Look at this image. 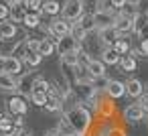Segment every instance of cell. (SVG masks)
<instances>
[{"label": "cell", "mask_w": 148, "mask_h": 136, "mask_svg": "<svg viewBox=\"0 0 148 136\" xmlns=\"http://www.w3.org/2000/svg\"><path fill=\"white\" fill-rule=\"evenodd\" d=\"M65 118L71 122V126L75 128V132H77L79 136H83V134L87 132L89 124H91V114H89V110H87L85 106H81V104L69 108L67 114H65Z\"/></svg>", "instance_id": "obj_1"}, {"label": "cell", "mask_w": 148, "mask_h": 136, "mask_svg": "<svg viewBox=\"0 0 148 136\" xmlns=\"http://www.w3.org/2000/svg\"><path fill=\"white\" fill-rule=\"evenodd\" d=\"M83 4L85 2H81V0H67V2L61 6V19H65L69 23H77L85 14Z\"/></svg>", "instance_id": "obj_2"}, {"label": "cell", "mask_w": 148, "mask_h": 136, "mask_svg": "<svg viewBox=\"0 0 148 136\" xmlns=\"http://www.w3.org/2000/svg\"><path fill=\"white\" fill-rule=\"evenodd\" d=\"M91 16H93V23H95V31H103V29L114 27L118 14H114L112 8H106V10H99V8H97Z\"/></svg>", "instance_id": "obj_3"}, {"label": "cell", "mask_w": 148, "mask_h": 136, "mask_svg": "<svg viewBox=\"0 0 148 136\" xmlns=\"http://www.w3.org/2000/svg\"><path fill=\"white\" fill-rule=\"evenodd\" d=\"M71 27H73V23H69L65 19H53L49 25V35H53L55 39L67 37V35H71Z\"/></svg>", "instance_id": "obj_4"}, {"label": "cell", "mask_w": 148, "mask_h": 136, "mask_svg": "<svg viewBox=\"0 0 148 136\" xmlns=\"http://www.w3.org/2000/svg\"><path fill=\"white\" fill-rule=\"evenodd\" d=\"M134 16H136V14H124V12H118L116 23H114V29H116L120 35L134 33Z\"/></svg>", "instance_id": "obj_5"}, {"label": "cell", "mask_w": 148, "mask_h": 136, "mask_svg": "<svg viewBox=\"0 0 148 136\" xmlns=\"http://www.w3.org/2000/svg\"><path fill=\"white\" fill-rule=\"evenodd\" d=\"M6 108H8V114H10V116H25L27 110H29L27 102H25L23 98H18V95L10 98V100L6 102Z\"/></svg>", "instance_id": "obj_6"}, {"label": "cell", "mask_w": 148, "mask_h": 136, "mask_svg": "<svg viewBox=\"0 0 148 136\" xmlns=\"http://www.w3.org/2000/svg\"><path fill=\"white\" fill-rule=\"evenodd\" d=\"M79 49V43L71 37V35H67V37H61V39H57V53L59 55H65V53H73V51H77Z\"/></svg>", "instance_id": "obj_7"}, {"label": "cell", "mask_w": 148, "mask_h": 136, "mask_svg": "<svg viewBox=\"0 0 148 136\" xmlns=\"http://www.w3.org/2000/svg\"><path fill=\"white\" fill-rule=\"evenodd\" d=\"M97 35H99V41H101V45H103V47H114V45H116V41H118V39H122V35H120L114 27L103 29V31H97Z\"/></svg>", "instance_id": "obj_8"}, {"label": "cell", "mask_w": 148, "mask_h": 136, "mask_svg": "<svg viewBox=\"0 0 148 136\" xmlns=\"http://www.w3.org/2000/svg\"><path fill=\"white\" fill-rule=\"evenodd\" d=\"M4 73L10 75H23V59L14 57V55H6V65H4Z\"/></svg>", "instance_id": "obj_9"}, {"label": "cell", "mask_w": 148, "mask_h": 136, "mask_svg": "<svg viewBox=\"0 0 148 136\" xmlns=\"http://www.w3.org/2000/svg\"><path fill=\"white\" fill-rule=\"evenodd\" d=\"M85 67H87V71H89V75L93 77V79H97V77H103L106 75V63L101 61V59H91V61H87L85 63Z\"/></svg>", "instance_id": "obj_10"}, {"label": "cell", "mask_w": 148, "mask_h": 136, "mask_svg": "<svg viewBox=\"0 0 148 136\" xmlns=\"http://www.w3.org/2000/svg\"><path fill=\"white\" fill-rule=\"evenodd\" d=\"M106 93L112 98V100H118L122 95H126V83L118 81V79H110L108 87H106Z\"/></svg>", "instance_id": "obj_11"}, {"label": "cell", "mask_w": 148, "mask_h": 136, "mask_svg": "<svg viewBox=\"0 0 148 136\" xmlns=\"http://www.w3.org/2000/svg\"><path fill=\"white\" fill-rule=\"evenodd\" d=\"M144 110L138 106V104H130L126 110H124V120L126 122H140V120H144Z\"/></svg>", "instance_id": "obj_12"}, {"label": "cell", "mask_w": 148, "mask_h": 136, "mask_svg": "<svg viewBox=\"0 0 148 136\" xmlns=\"http://www.w3.org/2000/svg\"><path fill=\"white\" fill-rule=\"evenodd\" d=\"M142 93H144V85H142L140 79L132 77V79L126 81V95H130V98H142Z\"/></svg>", "instance_id": "obj_13"}, {"label": "cell", "mask_w": 148, "mask_h": 136, "mask_svg": "<svg viewBox=\"0 0 148 136\" xmlns=\"http://www.w3.org/2000/svg\"><path fill=\"white\" fill-rule=\"evenodd\" d=\"M0 37L2 41H10L16 37V25L12 21H0Z\"/></svg>", "instance_id": "obj_14"}, {"label": "cell", "mask_w": 148, "mask_h": 136, "mask_svg": "<svg viewBox=\"0 0 148 136\" xmlns=\"http://www.w3.org/2000/svg\"><path fill=\"white\" fill-rule=\"evenodd\" d=\"M0 89L2 91H16L18 89L16 77L10 75V73H0Z\"/></svg>", "instance_id": "obj_15"}, {"label": "cell", "mask_w": 148, "mask_h": 136, "mask_svg": "<svg viewBox=\"0 0 148 136\" xmlns=\"http://www.w3.org/2000/svg\"><path fill=\"white\" fill-rule=\"evenodd\" d=\"M120 59H122V55H120L114 47H103V51H101V61H103L106 65H120Z\"/></svg>", "instance_id": "obj_16"}, {"label": "cell", "mask_w": 148, "mask_h": 136, "mask_svg": "<svg viewBox=\"0 0 148 136\" xmlns=\"http://www.w3.org/2000/svg\"><path fill=\"white\" fill-rule=\"evenodd\" d=\"M61 12V4L57 0H43V8H41V14H47V16H57Z\"/></svg>", "instance_id": "obj_17"}, {"label": "cell", "mask_w": 148, "mask_h": 136, "mask_svg": "<svg viewBox=\"0 0 148 136\" xmlns=\"http://www.w3.org/2000/svg\"><path fill=\"white\" fill-rule=\"evenodd\" d=\"M55 51H57V43H53L49 37H47V39H41V43H39V53H41L43 57H51Z\"/></svg>", "instance_id": "obj_18"}, {"label": "cell", "mask_w": 148, "mask_h": 136, "mask_svg": "<svg viewBox=\"0 0 148 136\" xmlns=\"http://www.w3.org/2000/svg\"><path fill=\"white\" fill-rule=\"evenodd\" d=\"M81 63V57H79V49L77 51H73V53H65V55H61V65H67V67H77Z\"/></svg>", "instance_id": "obj_19"}, {"label": "cell", "mask_w": 148, "mask_h": 136, "mask_svg": "<svg viewBox=\"0 0 148 136\" xmlns=\"http://www.w3.org/2000/svg\"><path fill=\"white\" fill-rule=\"evenodd\" d=\"M23 25H25L27 29H39V27H41V14H37V12H27Z\"/></svg>", "instance_id": "obj_20"}, {"label": "cell", "mask_w": 148, "mask_h": 136, "mask_svg": "<svg viewBox=\"0 0 148 136\" xmlns=\"http://www.w3.org/2000/svg\"><path fill=\"white\" fill-rule=\"evenodd\" d=\"M23 61L29 67H39L41 61H43V55L41 53H23Z\"/></svg>", "instance_id": "obj_21"}, {"label": "cell", "mask_w": 148, "mask_h": 136, "mask_svg": "<svg viewBox=\"0 0 148 136\" xmlns=\"http://www.w3.org/2000/svg\"><path fill=\"white\" fill-rule=\"evenodd\" d=\"M120 67H122L124 71H136L138 61H136V57H132V55H124V57L120 59Z\"/></svg>", "instance_id": "obj_22"}, {"label": "cell", "mask_w": 148, "mask_h": 136, "mask_svg": "<svg viewBox=\"0 0 148 136\" xmlns=\"http://www.w3.org/2000/svg\"><path fill=\"white\" fill-rule=\"evenodd\" d=\"M0 134L14 136V120H10V118H2V120H0Z\"/></svg>", "instance_id": "obj_23"}, {"label": "cell", "mask_w": 148, "mask_h": 136, "mask_svg": "<svg viewBox=\"0 0 148 136\" xmlns=\"http://www.w3.org/2000/svg\"><path fill=\"white\" fill-rule=\"evenodd\" d=\"M57 130L63 134V136H79L77 132H75V128L71 126V122L67 120V118H63L61 122H59V126H57Z\"/></svg>", "instance_id": "obj_24"}, {"label": "cell", "mask_w": 148, "mask_h": 136, "mask_svg": "<svg viewBox=\"0 0 148 136\" xmlns=\"http://www.w3.org/2000/svg\"><path fill=\"white\" fill-rule=\"evenodd\" d=\"M77 25L85 31V33H91V31H95V23H93V16L91 14H83L79 21H77Z\"/></svg>", "instance_id": "obj_25"}, {"label": "cell", "mask_w": 148, "mask_h": 136, "mask_svg": "<svg viewBox=\"0 0 148 136\" xmlns=\"http://www.w3.org/2000/svg\"><path fill=\"white\" fill-rule=\"evenodd\" d=\"M33 91H41V93H47V95H49L51 85L47 83V79H43V77H35V79H33Z\"/></svg>", "instance_id": "obj_26"}, {"label": "cell", "mask_w": 148, "mask_h": 136, "mask_svg": "<svg viewBox=\"0 0 148 136\" xmlns=\"http://www.w3.org/2000/svg\"><path fill=\"white\" fill-rule=\"evenodd\" d=\"M61 108H63L61 98H57V95H49V100H47V104H45V110H47V112H59Z\"/></svg>", "instance_id": "obj_27"}, {"label": "cell", "mask_w": 148, "mask_h": 136, "mask_svg": "<svg viewBox=\"0 0 148 136\" xmlns=\"http://www.w3.org/2000/svg\"><path fill=\"white\" fill-rule=\"evenodd\" d=\"M23 4H25L27 12H37V14H41L43 0H23Z\"/></svg>", "instance_id": "obj_28"}, {"label": "cell", "mask_w": 148, "mask_h": 136, "mask_svg": "<svg viewBox=\"0 0 148 136\" xmlns=\"http://www.w3.org/2000/svg\"><path fill=\"white\" fill-rule=\"evenodd\" d=\"M71 37H73L77 43H83V41H85V37H87V33H85L77 23H73V27H71Z\"/></svg>", "instance_id": "obj_29"}, {"label": "cell", "mask_w": 148, "mask_h": 136, "mask_svg": "<svg viewBox=\"0 0 148 136\" xmlns=\"http://www.w3.org/2000/svg\"><path fill=\"white\" fill-rule=\"evenodd\" d=\"M47 100H49V95H47V93H41V91H33V93H31V102H33L35 106H41V108H45Z\"/></svg>", "instance_id": "obj_30"}, {"label": "cell", "mask_w": 148, "mask_h": 136, "mask_svg": "<svg viewBox=\"0 0 148 136\" xmlns=\"http://www.w3.org/2000/svg\"><path fill=\"white\" fill-rule=\"evenodd\" d=\"M114 49H116V51L124 57V55H128V53H130V49H132V47H130V43H128V41L118 39V41H116V45H114Z\"/></svg>", "instance_id": "obj_31"}, {"label": "cell", "mask_w": 148, "mask_h": 136, "mask_svg": "<svg viewBox=\"0 0 148 136\" xmlns=\"http://www.w3.org/2000/svg\"><path fill=\"white\" fill-rule=\"evenodd\" d=\"M41 39H27L25 41V53H39Z\"/></svg>", "instance_id": "obj_32"}, {"label": "cell", "mask_w": 148, "mask_h": 136, "mask_svg": "<svg viewBox=\"0 0 148 136\" xmlns=\"http://www.w3.org/2000/svg\"><path fill=\"white\" fill-rule=\"evenodd\" d=\"M8 16H10V6L0 2V21H8Z\"/></svg>", "instance_id": "obj_33"}, {"label": "cell", "mask_w": 148, "mask_h": 136, "mask_svg": "<svg viewBox=\"0 0 148 136\" xmlns=\"http://www.w3.org/2000/svg\"><path fill=\"white\" fill-rule=\"evenodd\" d=\"M136 12L148 14V0H138V2H136Z\"/></svg>", "instance_id": "obj_34"}, {"label": "cell", "mask_w": 148, "mask_h": 136, "mask_svg": "<svg viewBox=\"0 0 148 136\" xmlns=\"http://www.w3.org/2000/svg\"><path fill=\"white\" fill-rule=\"evenodd\" d=\"M128 4V0H110V8L112 10H122Z\"/></svg>", "instance_id": "obj_35"}, {"label": "cell", "mask_w": 148, "mask_h": 136, "mask_svg": "<svg viewBox=\"0 0 148 136\" xmlns=\"http://www.w3.org/2000/svg\"><path fill=\"white\" fill-rule=\"evenodd\" d=\"M138 106L148 114V93H146V95H142V98H138Z\"/></svg>", "instance_id": "obj_36"}, {"label": "cell", "mask_w": 148, "mask_h": 136, "mask_svg": "<svg viewBox=\"0 0 148 136\" xmlns=\"http://www.w3.org/2000/svg\"><path fill=\"white\" fill-rule=\"evenodd\" d=\"M140 51L144 53V57H148V39H142L140 41Z\"/></svg>", "instance_id": "obj_37"}, {"label": "cell", "mask_w": 148, "mask_h": 136, "mask_svg": "<svg viewBox=\"0 0 148 136\" xmlns=\"http://www.w3.org/2000/svg\"><path fill=\"white\" fill-rule=\"evenodd\" d=\"M45 136H63V134H61L59 130H51V132H47Z\"/></svg>", "instance_id": "obj_38"}, {"label": "cell", "mask_w": 148, "mask_h": 136, "mask_svg": "<svg viewBox=\"0 0 148 136\" xmlns=\"http://www.w3.org/2000/svg\"><path fill=\"white\" fill-rule=\"evenodd\" d=\"M110 136H124V132H122V130H112Z\"/></svg>", "instance_id": "obj_39"}, {"label": "cell", "mask_w": 148, "mask_h": 136, "mask_svg": "<svg viewBox=\"0 0 148 136\" xmlns=\"http://www.w3.org/2000/svg\"><path fill=\"white\" fill-rule=\"evenodd\" d=\"M14 136H31V134H29V132H25V130H23V132H18V134H14Z\"/></svg>", "instance_id": "obj_40"}, {"label": "cell", "mask_w": 148, "mask_h": 136, "mask_svg": "<svg viewBox=\"0 0 148 136\" xmlns=\"http://www.w3.org/2000/svg\"><path fill=\"white\" fill-rule=\"evenodd\" d=\"M81 2H89V0H81Z\"/></svg>", "instance_id": "obj_41"}, {"label": "cell", "mask_w": 148, "mask_h": 136, "mask_svg": "<svg viewBox=\"0 0 148 136\" xmlns=\"http://www.w3.org/2000/svg\"><path fill=\"white\" fill-rule=\"evenodd\" d=\"M2 118H4V116H2V114H0V120H2Z\"/></svg>", "instance_id": "obj_42"}, {"label": "cell", "mask_w": 148, "mask_h": 136, "mask_svg": "<svg viewBox=\"0 0 148 136\" xmlns=\"http://www.w3.org/2000/svg\"><path fill=\"white\" fill-rule=\"evenodd\" d=\"M0 43H2V37H0Z\"/></svg>", "instance_id": "obj_43"}, {"label": "cell", "mask_w": 148, "mask_h": 136, "mask_svg": "<svg viewBox=\"0 0 148 136\" xmlns=\"http://www.w3.org/2000/svg\"><path fill=\"white\" fill-rule=\"evenodd\" d=\"M146 91H148V87H146Z\"/></svg>", "instance_id": "obj_44"}]
</instances>
